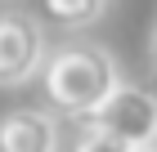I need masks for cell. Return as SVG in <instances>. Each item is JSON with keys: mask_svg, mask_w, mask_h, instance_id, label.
Here are the masks:
<instances>
[{"mask_svg": "<svg viewBox=\"0 0 157 152\" xmlns=\"http://www.w3.org/2000/svg\"><path fill=\"white\" fill-rule=\"evenodd\" d=\"M40 85H45V98L54 112L63 117H90L112 98V90L121 85L117 76V63H112L108 49L99 45H63L54 49L40 67Z\"/></svg>", "mask_w": 157, "mask_h": 152, "instance_id": "cell-1", "label": "cell"}, {"mask_svg": "<svg viewBox=\"0 0 157 152\" xmlns=\"http://www.w3.org/2000/svg\"><path fill=\"white\" fill-rule=\"evenodd\" d=\"M81 121L108 130L112 139H121L126 148H153L157 143V94L121 81L108 103L99 112H90V117H81Z\"/></svg>", "mask_w": 157, "mask_h": 152, "instance_id": "cell-2", "label": "cell"}, {"mask_svg": "<svg viewBox=\"0 0 157 152\" xmlns=\"http://www.w3.org/2000/svg\"><path fill=\"white\" fill-rule=\"evenodd\" d=\"M45 67V36L27 13H0V85H23Z\"/></svg>", "mask_w": 157, "mask_h": 152, "instance_id": "cell-3", "label": "cell"}, {"mask_svg": "<svg viewBox=\"0 0 157 152\" xmlns=\"http://www.w3.org/2000/svg\"><path fill=\"white\" fill-rule=\"evenodd\" d=\"M0 152H59V121L40 107H13L0 117Z\"/></svg>", "mask_w": 157, "mask_h": 152, "instance_id": "cell-4", "label": "cell"}, {"mask_svg": "<svg viewBox=\"0 0 157 152\" xmlns=\"http://www.w3.org/2000/svg\"><path fill=\"white\" fill-rule=\"evenodd\" d=\"M40 9H45L49 23H59V27H90L99 13L108 9V0H40Z\"/></svg>", "mask_w": 157, "mask_h": 152, "instance_id": "cell-5", "label": "cell"}, {"mask_svg": "<svg viewBox=\"0 0 157 152\" xmlns=\"http://www.w3.org/2000/svg\"><path fill=\"white\" fill-rule=\"evenodd\" d=\"M67 152H130L121 139H112L108 130L90 125V121H76V134H72V148Z\"/></svg>", "mask_w": 157, "mask_h": 152, "instance_id": "cell-6", "label": "cell"}, {"mask_svg": "<svg viewBox=\"0 0 157 152\" xmlns=\"http://www.w3.org/2000/svg\"><path fill=\"white\" fill-rule=\"evenodd\" d=\"M153 72H157V32H153Z\"/></svg>", "mask_w": 157, "mask_h": 152, "instance_id": "cell-7", "label": "cell"}, {"mask_svg": "<svg viewBox=\"0 0 157 152\" xmlns=\"http://www.w3.org/2000/svg\"><path fill=\"white\" fill-rule=\"evenodd\" d=\"M130 152H157V143H153V148H130Z\"/></svg>", "mask_w": 157, "mask_h": 152, "instance_id": "cell-8", "label": "cell"}]
</instances>
